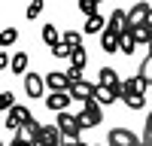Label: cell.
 I'll return each mask as SVG.
<instances>
[{
    "label": "cell",
    "instance_id": "1",
    "mask_svg": "<svg viewBox=\"0 0 152 146\" xmlns=\"http://www.w3.org/2000/svg\"><path fill=\"white\" fill-rule=\"evenodd\" d=\"M76 119H79L82 131H85V128H94V125H100V122H104V107H100V104L94 101V97H91V101H85V104L79 107Z\"/></svg>",
    "mask_w": 152,
    "mask_h": 146
},
{
    "label": "cell",
    "instance_id": "2",
    "mask_svg": "<svg viewBox=\"0 0 152 146\" xmlns=\"http://www.w3.org/2000/svg\"><path fill=\"white\" fill-rule=\"evenodd\" d=\"M55 125L61 128V134H64V140H79V134H82V125H79V119H76L73 113H58Z\"/></svg>",
    "mask_w": 152,
    "mask_h": 146
},
{
    "label": "cell",
    "instance_id": "3",
    "mask_svg": "<svg viewBox=\"0 0 152 146\" xmlns=\"http://www.w3.org/2000/svg\"><path fill=\"white\" fill-rule=\"evenodd\" d=\"M107 143L110 146H143V137H137V134L128 131V128H113L107 134Z\"/></svg>",
    "mask_w": 152,
    "mask_h": 146
},
{
    "label": "cell",
    "instance_id": "4",
    "mask_svg": "<svg viewBox=\"0 0 152 146\" xmlns=\"http://www.w3.org/2000/svg\"><path fill=\"white\" fill-rule=\"evenodd\" d=\"M34 146H64V134H61V128L55 125H43V131H40V140H37Z\"/></svg>",
    "mask_w": 152,
    "mask_h": 146
},
{
    "label": "cell",
    "instance_id": "5",
    "mask_svg": "<svg viewBox=\"0 0 152 146\" xmlns=\"http://www.w3.org/2000/svg\"><path fill=\"white\" fill-rule=\"evenodd\" d=\"M43 101H46V107L52 110V113H67V107H70L73 97H70V91H49Z\"/></svg>",
    "mask_w": 152,
    "mask_h": 146
},
{
    "label": "cell",
    "instance_id": "6",
    "mask_svg": "<svg viewBox=\"0 0 152 146\" xmlns=\"http://www.w3.org/2000/svg\"><path fill=\"white\" fill-rule=\"evenodd\" d=\"M31 119V113H28V107H12L9 110V113H6V122H3V125L6 128H12V131H18V128H24V122H28Z\"/></svg>",
    "mask_w": 152,
    "mask_h": 146
},
{
    "label": "cell",
    "instance_id": "7",
    "mask_svg": "<svg viewBox=\"0 0 152 146\" xmlns=\"http://www.w3.org/2000/svg\"><path fill=\"white\" fill-rule=\"evenodd\" d=\"M107 31H113V34H125L128 31V12L125 9H113L110 12V18H107Z\"/></svg>",
    "mask_w": 152,
    "mask_h": 146
},
{
    "label": "cell",
    "instance_id": "8",
    "mask_svg": "<svg viewBox=\"0 0 152 146\" xmlns=\"http://www.w3.org/2000/svg\"><path fill=\"white\" fill-rule=\"evenodd\" d=\"M43 88H46V76L24 73V91H28V97H43Z\"/></svg>",
    "mask_w": 152,
    "mask_h": 146
},
{
    "label": "cell",
    "instance_id": "9",
    "mask_svg": "<svg viewBox=\"0 0 152 146\" xmlns=\"http://www.w3.org/2000/svg\"><path fill=\"white\" fill-rule=\"evenodd\" d=\"M46 88H49V91H70V79H67V73H58V70L46 73Z\"/></svg>",
    "mask_w": 152,
    "mask_h": 146
},
{
    "label": "cell",
    "instance_id": "10",
    "mask_svg": "<svg viewBox=\"0 0 152 146\" xmlns=\"http://www.w3.org/2000/svg\"><path fill=\"white\" fill-rule=\"evenodd\" d=\"M125 79H119V70H113V67H100V76H97V85H104V88H113V91H119V85Z\"/></svg>",
    "mask_w": 152,
    "mask_h": 146
},
{
    "label": "cell",
    "instance_id": "11",
    "mask_svg": "<svg viewBox=\"0 0 152 146\" xmlns=\"http://www.w3.org/2000/svg\"><path fill=\"white\" fill-rule=\"evenodd\" d=\"M94 88H97V85H91V82H76V85H70V97H79V101L85 104V101H91V97H94Z\"/></svg>",
    "mask_w": 152,
    "mask_h": 146
},
{
    "label": "cell",
    "instance_id": "12",
    "mask_svg": "<svg viewBox=\"0 0 152 146\" xmlns=\"http://www.w3.org/2000/svg\"><path fill=\"white\" fill-rule=\"evenodd\" d=\"M119 43H122V36L119 34H113V31H104L100 34V49H104V52H119Z\"/></svg>",
    "mask_w": 152,
    "mask_h": 146
},
{
    "label": "cell",
    "instance_id": "13",
    "mask_svg": "<svg viewBox=\"0 0 152 146\" xmlns=\"http://www.w3.org/2000/svg\"><path fill=\"white\" fill-rule=\"evenodd\" d=\"M97 85V82H94ZM94 101L100 104V107H107V104H113V101H119V91H113V88H104V85H97L94 88Z\"/></svg>",
    "mask_w": 152,
    "mask_h": 146
},
{
    "label": "cell",
    "instance_id": "14",
    "mask_svg": "<svg viewBox=\"0 0 152 146\" xmlns=\"http://www.w3.org/2000/svg\"><path fill=\"white\" fill-rule=\"evenodd\" d=\"M104 31H107V18H104V15L85 18V34H104Z\"/></svg>",
    "mask_w": 152,
    "mask_h": 146
},
{
    "label": "cell",
    "instance_id": "15",
    "mask_svg": "<svg viewBox=\"0 0 152 146\" xmlns=\"http://www.w3.org/2000/svg\"><path fill=\"white\" fill-rule=\"evenodd\" d=\"M43 43H46V46H52V49L61 43V34H58V28H55L52 21H49V24H43Z\"/></svg>",
    "mask_w": 152,
    "mask_h": 146
},
{
    "label": "cell",
    "instance_id": "16",
    "mask_svg": "<svg viewBox=\"0 0 152 146\" xmlns=\"http://www.w3.org/2000/svg\"><path fill=\"white\" fill-rule=\"evenodd\" d=\"M12 73H21L24 76V70H28V52H18V55H12Z\"/></svg>",
    "mask_w": 152,
    "mask_h": 146
},
{
    "label": "cell",
    "instance_id": "17",
    "mask_svg": "<svg viewBox=\"0 0 152 146\" xmlns=\"http://www.w3.org/2000/svg\"><path fill=\"white\" fill-rule=\"evenodd\" d=\"M134 49H137V40H134V34H131V31H125V34H122V43H119V52L131 55Z\"/></svg>",
    "mask_w": 152,
    "mask_h": 146
},
{
    "label": "cell",
    "instance_id": "18",
    "mask_svg": "<svg viewBox=\"0 0 152 146\" xmlns=\"http://www.w3.org/2000/svg\"><path fill=\"white\" fill-rule=\"evenodd\" d=\"M61 43H67L70 49H82V34L79 31H67V34H61Z\"/></svg>",
    "mask_w": 152,
    "mask_h": 146
},
{
    "label": "cell",
    "instance_id": "19",
    "mask_svg": "<svg viewBox=\"0 0 152 146\" xmlns=\"http://www.w3.org/2000/svg\"><path fill=\"white\" fill-rule=\"evenodd\" d=\"M85 61H88V55H85V49H73V55H70V67H76V70H82V67H85Z\"/></svg>",
    "mask_w": 152,
    "mask_h": 146
},
{
    "label": "cell",
    "instance_id": "20",
    "mask_svg": "<svg viewBox=\"0 0 152 146\" xmlns=\"http://www.w3.org/2000/svg\"><path fill=\"white\" fill-rule=\"evenodd\" d=\"M12 107H15V94H12L9 88H3V91H0V110H6V113H9Z\"/></svg>",
    "mask_w": 152,
    "mask_h": 146
},
{
    "label": "cell",
    "instance_id": "21",
    "mask_svg": "<svg viewBox=\"0 0 152 146\" xmlns=\"http://www.w3.org/2000/svg\"><path fill=\"white\" fill-rule=\"evenodd\" d=\"M122 101H125V107H131V110H143L146 97L143 94H128V97H122Z\"/></svg>",
    "mask_w": 152,
    "mask_h": 146
},
{
    "label": "cell",
    "instance_id": "22",
    "mask_svg": "<svg viewBox=\"0 0 152 146\" xmlns=\"http://www.w3.org/2000/svg\"><path fill=\"white\" fill-rule=\"evenodd\" d=\"M140 76H143L146 82H152V55H146V58L140 61Z\"/></svg>",
    "mask_w": 152,
    "mask_h": 146
},
{
    "label": "cell",
    "instance_id": "23",
    "mask_svg": "<svg viewBox=\"0 0 152 146\" xmlns=\"http://www.w3.org/2000/svg\"><path fill=\"white\" fill-rule=\"evenodd\" d=\"M15 40H18V31H15V28H3V34H0V43H3V46H12Z\"/></svg>",
    "mask_w": 152,
    "mask_h": 146
},
{
    "label": "cell",
    "instance_id": "24",
    "mask_svg": "<svg viewBox=\"0 0 152 146\" xmlns=\"http://www.w3.org/2000/svg\"><path fill=\"white\" fill-rule=\"evenodd\" d=\"M79 9L85 12L88 18H91V15H97V0H79Z\"/></svg>",
    "mask_w": 152,
    "mask_h": 146
},
{
    "label": "cell",
    "instance_id": "25",
    "mask_svg": "<svg viewBox=\"0 0 152 146\" xmlns=\"http://www.w3.org/2000/svg\"><path fill=\"white\" fill-rule=\"evenodd\" d=\"M52 55H55V58H67V61H70V55H73V49H70L67 43H58V46L52 49Z\"/></svg>",
    "mask_w": 152,
    "mask_h": 146
},
{
    "label": "cell",
    "instance_id": "26",
    "mask_svg": "<svg viewBox=\"0 0 152 146\" xmlns=\"http://www.w3.org/2000/svg\"><path fill=\"white\" fill-rule=\"evenodd\" d=\"M40 12H43V0H34V3H28V12H24V15H28V18H37Z\"/></svg>",
    "mask_w": 152,
    "mask_h": 146
},
{
    "label": "cell",
    "instance_id": "27",
    "mask_svg": "<svg viewBox=\"0 0 152 146\" xmlns=\"http://www.w3.org/2000/svg\"><path fill=\"white\" fill-rule=\"evenodd\" d=\"M143 146H152V131L143 128Z\"/></svg>",
    "mask_w": 152,
    "mask_h": 146
},
{
    "label": "cell",
    "instance_id": "28",
    "mask_svg": "<svg viewBox=\"0 0 152 146\" xmlns=\"http://www.w3.org/2000/svg\"><path fill=\"white\" fill-rule=\"evenodd\" d=\"M64 146H91V143H82V140H64Z\"/></svg>",
    "mask_w": 152,
    "mask_h": 146
},
{
    "label": "cell",
    "instance_id": "29",
    "mask_svg": "<svg viewBox=\"0 0 152 146\" xmlns=\"http://www.w3.org/2000/svg\"><path fill=\"white\" fill-rule=\"evenodd\" d=\"M9 146H31V143H24V140H18V137H12V143Z\"/></svg>",
    "mask_w": 152,
    "mask_h": 146
},
{
    "label": "cell",
    "instance_id": "30",
    "mask_svg": "<svg viewBox=\"0 0 152 146\" xmlns=\"http://www.w3.org/2000/svg\"><path fill=\"white\" fill-rule=\"evenodd\" d=\"M146 128H149V131H152V113H149V119H146Z\"/></svg>",
    "mask_w": 152,
    "mask_h": 146
},
{
    "label": "cell",
    "instance_id": "31",
    "mask_svg": "<svg viewBox=\"0 0 152 146\" xmlns=\"http://www.w3.org/2000/svg\"><path fill=\"white\" fill-rule=\"evenodd\" d=\"M149 55H152V43H149Z\"/></svg>",
    "mask_w": 152,
    "mask_h": 146
}]
</instances>
